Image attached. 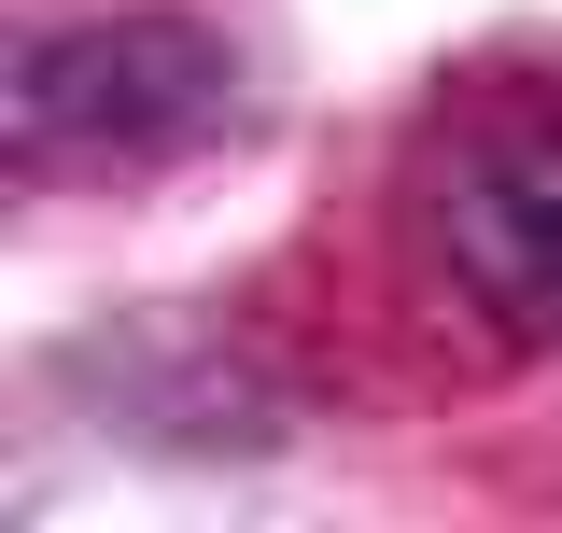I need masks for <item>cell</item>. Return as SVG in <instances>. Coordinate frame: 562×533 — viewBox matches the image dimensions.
<instances>
[{"label": "cell", "mask_w": 562, "mask_h": 533, "mask_svg": "<svg viewBox=\"0 0 562 533\" xmlns=\"http://www.w3.org/2000/svg\"><path fill=\"white\" fill-rule=\"evenodd\" d=\"M239 43L211 14H70V29H29L14 70H0V113H14V155L70 183V169H113V155H198L211 127H239Z\"/></svg>", "instance_id": "cell-1"}, {"label": "cell", "mask_w": 562, "mask_h": 533, "mask_svg": "<svg viewBox=\"0 0 562 533\" xmlns=\"http://www.w3.org/2000/svg\"><path fill=\"white\" fill-rule=\"evenodd\" d=\"M422 239L479 295L492 337L562 351V99L549 84H479L422 140Z\"/></svg>", "instance_id": "cell-2"}]
</instances>
